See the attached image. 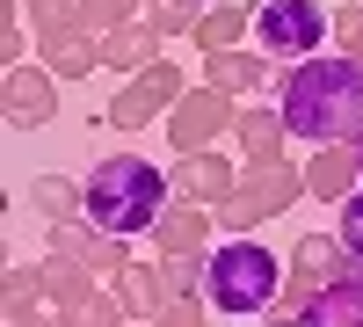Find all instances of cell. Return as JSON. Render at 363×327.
Here are the masks:
<instances>
[{
	"instance_id": "6da1fadb",
	"label": "cell",
	"mask_w": 363,
	"mask_h": 327,
	"mask_svg": "<svg viewBox=\"0 0 363 327\" xmlns=\"http://www.w3.org/2000/svg\"><path fill=\"white\" fill-rule=\"evenodd\" d=\"M277 109L291 138H306V145H363V66L349 51L298 58L277 80Z\"/></svg>"
},
{
	"instance_id": "8fae6325",
	"label": "cell",
	"mask_w": 363,
	"mask_h": 327,
	"mask_svg": "<svg viewBox=\"0 0 363 327\" xmlns=\"http://www.w3.org/2000/svg\"><path fill=\"white\" fill-rule=\"evenodd\" d=\"M306 189L320 196V204H342L363 189V160H356V145H313V160H306Z\"/></svg>"
},
{
	"instance_id": "5bb4252c",
	"label": "cell",
	"mask_w": 363,
	"mask_h": 327,
	"mask_svg": "<svg viewBox=\"0 0 363 327\" xmlns=\"http://www.w3.org/2000/svg\"><path fill=\"white\" fill-rule=\"evenodd\" d=\"M233 145H240V160H284V145H291V124H284V109H269V102H240Z\"/></svg>"
},
{
	"instance_id": "7c38bea8",
	"label": "cell",
	"mask_w": 363,
	"mask_h": 327,
	"mask_svg": "<svg viewBox=\"0 0 363 327\" xmlns=\"http://www.w3.org/2000/svg\"><path fill=\"white\" fill-rule=\"evenodd\" d=\"M211 233H218V218H211V204H189V196H174L160 226H153V240L160 255H211Z\"/></svg>"
},
{
	"instance_id": "4fadbf2b",
	"label": "cell",
	"mask_w": 363,
	"mask_h": 327,
	"mask_svg": "<svg viewBox=\"0 0 363 327\" xmlns=\"http://www.w3.org/2000/svg\"><path fill=\"white\" fill-rule=\"evenodd\" d=\"M269 73H277V58H269V51H247V44H240V51H211V58H203V80H211V87H225V95H240V102H255L262 87H269Z\"/></svg>"
},
{
	"instance_id": "30bf717a",
	"label": "cell",
	"mask_w": 363,
	"mask_h": 327,
	"mask_svg": "<svg viewBox=\"0 0 363 327\" xmlns=\"http://www.w3.org/2000/svg\"><path fill=\"white\" fill-rule=\"evenodd\" d=\"M167 182H174V196H189V204H211V211H218V204L240 189V167L218 153V145H211V153H182Z\"/></svg>"
},
{
	"instance_id": "8992f818",
	"label": "cell",
	"mask_w": 363,
	"mask_h": 327,
	"mask_svg": "<svg viewBox=\"0 0 363 327\" xmlns=\"http://www.w3.org/2000/svg\"><path fill=\"white\" fill-rule=\"evenodd\" d=\"M233 124H240V95L196 80L189 95L167 109V145H174V160H182V153H211L218 138H233Z\"/></svg>"
},
{
	"instance_id": "5b68a950",
	"label": "cell",
	"mask_w": 363,
	"mask_h": 327,
	"mask_svg": "<svg viewBox=\"0 0 363 327\" xmlns=\"http://www.w3.org/2000/svg\"><path fill=\"white\" fill-rule=\"evenodd\" d=\"M327 37H335V15L320 0H269V8H255V51H269V58H320Z\"/></svg>"
},
{
	"instance_id": "9a60e30c",
	"label": "cell",
	"mask_w": 363,
	"mask_h": 327,
	"mask_svg": "<svg viewBox=\"0 0 363 327\" xmlns=\"http://www.w3.org/2000/svg\"><path fill=\"white\" fill-rule=\"evenodd\" d=\"M109 284H116V299H124L131 320H153V327H160V313L182 299V291L167 284V270H153V262H131V270H124V277H109Z\"/></svg>"
},
{
	"instance_id": "4316f807",
	"label": "cell",
	"mask_w": 363,
	"mask_h": 327,
	"mask_svg": "<svg viewBox=\"0 0 363 327\" xmlns=\"http://www.w3.org/2000/svg\"><path fill=\"white\" fill-rule=\"evenodd\" d=\"M160 270H167V284H174V291H203L211 255H160Z\"/></svg>"
},
{
	"instance_id": "484cf974",
	"label": "cell",
	"mask_w": 363,
	"mask_h": 327,
	"mask_svg": "<svg viewBox=\"0 0 363 327\" xmlns=\"http://www.w3.org/2000/svg\"><path fill=\"white\" fill-rule=\"evenodd\" d=\"M138 15H145V0H87V29H95V37H109V29H124Z\"/></svg>"
},
{
	"instance_id": "d4e9b609",
	"label": "cell",
	"mask_w": 363,
	"mask_h": 327,
	"mask_svg": "<svg viewBox=\"0 0 363 327\" xmlns=\"http://www.w3.org/2000/svg\"><path fill=\"white\" fill-rule=\"evenodd\" d=\"M29 204L58 226V218H80V182H66V174H37L29 182Z\"/></svg>"
},
{
	"instance_id": "3957f363",
	"label": "cell",
	"mask_w": 363,
	"mask_h": 327,
	"mask_svg": "<svg viewBox=\"0 0 363 327\" xmlns=\"http://www.w3.org/2000/svg\"><path fill=\"white\" fill-rule=\"evenodd\" d=\"M277 284H284V270H277V255H269L262 240H225V248H211V277H203V299L218 306L225 320H247V313H269L277 306Z\"/></svg>"
},
{
	"instance_id": "603a6c76",
	"label": "cell",
	"mask_w": 363,
	"mask_h": 327,
	"mask_svg": "<svg viewBox=\"0 0 363 327\" xmlns=\"http://www.w3.org/2000/svg\"><path fill=\"white\" fill-rule=\"evenodd\" d=\"M22 15L44 44V37H66V29H87V0H22Z\"/></svg>"
},
{
	"instance_id": "2e32d148",
	"label": "cell",
	"mask_w": 363,
	"mask_h": 327,
	"mask_svg": "<svg viewBox=\"0 0 363 327\" xmlns=\"http://www.w3.org/2000/svg\"><path fill=\"white\" fill-rule=\"evenodd\" d=\"M160 29L153 22H124V29H109V37H102V66H116V73H145V66H160Z\"/></svg>"
},
{
	"instance_id": "d6a6232c",
	"label": "cell",
	"mask_w": 363,
	"mask_h": 327,
	"mask_svg": "<svg viewBox=\"0 0 363 327\" xmlns=\"http://www.w3.org/2000/svg\"><path fill=\"white\" fill-rule=\"evenodd\" d=\"M233 8H269V0H233Z\"/></svg>"
},
{
	"instance_id": "52a82bcc",
	"label": "cell",
	"mask_w": 363,
	"mask_h": 327,
	"mask_svg": "<svg viewBox=\"0 0 363 327\" xmlns=\"http://www.w3.org/2000/svg\"><path fill=\"white\" fill-rule=\"evenodd\" d=\"M189 95V80H182V66L174 58H160V66H145V73H131L124 87L109 95V109L95 116V124H116V131H145V124H160V116Z\"/></svg>"
},
{
	"instance_id": "ba28073f",
	"label": "cell",
	"mask_w": 363,
	"mask_h": 327,
	"mask_svg": "<svg viewBox=\"0 0 363 327\" xmlns=\"http://www.w3.org/2000/svg\"><path fill=\"white\" fill-rule=\"evenodd\" d=\"M0 109H8V131H44L58 116V73L51 66H8V80H0Z\"/></svg>"
},
{
	"instance_id": "cb8c5ba5",
	"label": "cell",
	"mask_w": 363,
	"mask_h": 327,
	"mask_svg": "<svg viewBox=\"0 0 363 327\" xmlns=\"http://www.w3.org/2000/svg\"><path fill=\"white\" fill-rule=\"evenodd\" d=\"M211 15V0H145V22L160 37H196V22Z\"/></svg>"
},
{
	"instance_id": "7402d4cb",
	"label": "cell",
	"mask_w": 363,
	"mask_h": 327,
	"mask_svg": "<svg viewBox=\"0 0 363 327\" xmlns=\"http://www.w3.org/2000/svg\"><path fill=\"white\" fill-rule=\"evenodd\" d=\"M51 299L44 277H37V262H15L8 270V327H37V306Z\"/></svg>"
},
{
	"instance_id": "f546056e",
	"label": "cell",
	"mask_w": 363,
	"mask_h": 327,
	"mask_svg": "<svg viewBox=\"0 0 363 327\" xmlns=\"http://www.w3.org/2000/svg\"><path fill=\"white\" fill-rule=\"evenodd\" d=\"M335 51L363 58V8H356V0H349V8H335Z\"/></svg>"
},
{
	"instance_id": "7a4b0ae2",
	"label": "cell",
	"mask_w": 363,
	"mask_h": 327,
	"mask_svg": "<svg viewBox=\"0 0 363 327\" xmlns=\"http://www.w3.org/2000/svg\"><path fill=\"white\" fill-rule=\"evenodd\" d=\"M174 204V182L145 160V153H109L102 167H87V182H80V218L87 226H102V233H153L160 211Z\"/></svg>"
},
{
	"instance_id": "9c48e42d",
	"label": "cell",
	"mask_w": 363,
	"mask_h": 327,
	"mask_svg": "<svg viewBox=\"0 0 363 327\" xmlns=\"http://www.w3.org/2000/svg\"><path fill=\"white\" fill-rule=\"evenodd\" d=\"M233 196H247L262 218H284L298 196H313L306 189V167H291V160H240V189Z\"/></svg>"
},
{
	"instance_id": "4dcf8cb0",
	"label": "cell",
	"mask_w": 363,
	"mask_h": 327,
	"mask_svg": "<svg viewBox=\"0 0 363 327\" xmlns=\"http://www.w3.org/2000/svg\"><path fill=\"white\" fill-rule=\"evenodd\" d=\"M203 306H211L203 291H182V299L160 313V327H211V320H203Z\"/></svg>"
},
{
	"instance_id": "836d02e7",
	"label": "cell",
	"mask_w": 363,
	"mask_h": 327,
	"mask_svg": "<svg viewBox=\"0 0 363 327\" xmlns=\"http://www.w3.org/2000/svg\"><path fill=\"white\" fill-rule=\"evenodd\" d=\"M356 160H363V145H356Z\"/></svg>"
},
{
	"instance_id": "d6986e66",
	"label": "cell",
	"mask_w": 363,
	"mask_h": 327,
	"mask_svg": "<svg viewBox=\"0 0 363 327\" xmlns=\"http://www.w3.org/2000/svg\"><path fill=\"white\" fill-rule=\"evenodd\" d=\"M349 262V248H342V233H306V240L291 248V277L298 284H327Z\"/></svg>"
},
{
	"instance_id": "83f0119b",
	"label": "cell",
	"mask_w": 363,
	"mask_h": 327,
	"mask_svg": "<svg viewBox=\"0 0 363 327\" xmlns=\"http://www.w3.org/2000/svg\"><path fill=\"white\" fill-rule=\"evenodd\" d=\"M29 37H37V29H29L22 0H15V8H8V29H0V51H8V66H22V58H29Z\"/></svg>"
},
{
	"instance_id": "44dd1931",
	"label": "cell",
	"mask_w": 363,
	"mask_h": 327,
	"mask_svg": "<svg viewBox=\"0 0 363 327\" xmlns=\"http://www.w3.org/2000/svg\"><path fill=\"white\" fill-rule=\"evenodd\" d=\"M124 299H116V284H95L80 306H58V327H124Z\"/></svg>"
},
{
	"instance_id": "e0dca14e",
	"label": "cell",
	"mask_w": 363,
	"mask_h": 327,
	"mask_svg": "<svg viewBox=\"0 0 363 327\" xmlns=\"http://www.w3.org/2000/svg\"><path fill=\"white\" fill-rule=\"evenodd\" d=\"M37 58H44L58 80H87V73L102 66V37H95V29H66V37H44Z\"/></svg>"
},
{
	"instance_id": "1f68e13d",
	"label": "cell",
	"mask_w": 363,
	"mask_h": 327,
	"mask_svg": "<svg viewBox=\"0 0 363 327\" xmlns=\"http://www.w3.org/2000/svg\"><path fill=\"white\" fill-rule=\"evenodd\" d=\"M335 218H342V248H349V255H363V189H356V196L342 204Z\"/></svg>"
},
{
	"instance_id": "277c9868",
	"label": "cell",
	"mask_w": 363,
	"mask_h": 327,
	"mask_svg": "<svg viewBox=\"0 0 363 327\" xmlns=\"http://www.w3.org/2000/svg\"><path fill=\"white\" fill-rule=\"evenodd\" d=\"M269 327H363V255H349L327 284H284Z\"/></svg>"
},
{
	"instance_id": "ac0fdd59",
	"label": "cell",
	"mask_w": 363,
	"mask_h": 327,
	"mask_svg": "<svg viewBox=\"0 0 363 327\" xmlns=\"http://www.w3.org/2000/svg\"><path fill=\"white\" fill-rule=\"evenodd\" d=\"M247 29H255V8H233V0H211V15L196 22V51L211 58V51H240V37H247Z\"/></svg>"
},
{
	"instance_id": "ffe728a7",
	"label": "cell",
	"mask_w": 363,
	"mask_h": 327,
	"mask_svg": "<svg viewBox=\"0 0 363 327\" xmlns=\"http://www.w3.org/2000/svg\"><path fill=\"white\" fill-rule=\"evenodd\" d=\"M37 277H44V291H51V306H80L87 291L102 284V277L87 270V262H73V255H44V262H37Z\"/></svg>"
},
{
	"instance_id": "f1b7e54d",
	"label": "cell",
	"mask_w": 363,
	"mask_h": 327,
	"mask_svg": "<svg viewBox=\"0 0 363 327\" xmlns=\"http://www.w3.org/2000/svg\"><path fill=\"white\" fill-rule=\"evenodd\" d=\"M211 218H218V233H233V240H240V233H255V226H262V211H255L247 196H225V204H218Z\"/></svg>"
}]
</instances>
